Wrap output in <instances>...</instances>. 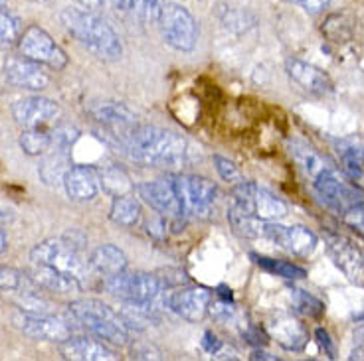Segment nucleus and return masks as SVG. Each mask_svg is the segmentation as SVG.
Segmentation results:
<instances>
[{"instance_id":"nucleus-28","label":"nucleus","mask_w":364,"mask_h":361,"mask_svg":"<svg viewBox=\"0 0 364 361\" xmlns=\"http://www.w3.org/2000/svg\"><path fill=\"white\" fill-rule=\"evenodd\" d=\"M291 156L293 160L299 164L301 170L305 172V176H309L311 180H315L321 172L328 168L325 158L315 148H311L309 145L299 143V140H293L291 143Z\"/></svg>"},{"instance_id":"nucleus-49","label":"nucleus","mask_w":364,"mask_h":361,"mask_svg":"<svg viewBox=\"0 0 364 361\" xmlns=\"http://www.w3.org/2000/svg\"><path fill=\"white\" fill-rule=\"evenodd\" d=\"M6 9V0H0V10Z\"/></svg>"},{"instance_id":"nucleus-9","label":"nucleus","mask_w":364,"mask_h":361,"mask_svg":"<svg viewBox=\"0 0 364 361\" xmlns=\"http://www.w3.org/2000/svg\"><path fill=\"white\" fill-rule=\"evenodd\" d=\"M234 201L264 221H273L287 216V204L273 196L272 191L259 188L254 182L242 180L234 184Z\"/></svg>"},{"instance_id":"nucleus-16","label":"nucleus","mask_w":364,"mask_h":361,"mask_svg":"<svg viewBox=\"0 0 364 361\" xmlns=\"http://www.w3.org/2000/svg\"><path fill=\"white\" fill-rule=\"evenodd\" d=\"M139 198L145 201L146 206L163 213L166 217H182V206L181 198L176 194L174 188L173 178L168 180H153V182H143L135 188Z\"/></svg>"},{"instance_id":"nucleus-48","label":"nucleus","mask_w":364,"mask_h":361,"mask_svg":"<svg viewBox=\"0 0 364 361\" xmlns=\"http://www.w3.org/2000/svg\"><path fill=\"white\" fill-rule=\"evenodd\" d=\"M30 2H38V4H50V2H54V0H30Z\"/></svg>"},{"instance_id":"nucleus-8","label":"nucleus","mask_w":364,"mask_h":361,"mask_svg":"<svg viewBox=\"0 0 364 361\" xmlns=\"http://www.w3.org/2000/svg\"><path fill=\"white\" fill-rule=\"evenodd\" d=\"M18 52L32 62L46 65L50 70L62 72L68 67V54L60 45L55 44V40L44 28L28 26L18 40Z\"/></svg>"},{"instance_id":"nucleus-41","label":"nucleus","mask_w":364,"mask_h":361,"mask_svg":"<svg viewBox=\"0 0 364 361\" xmlns=\"http://www.w3.org/2000/svg\"><path fill=\"white\" fill-rule=\"evenodd\" d=\"M315 338H317L318 345L325 350V353H327L331 360H335L337 357V345H335V342L331 340V334H328L325 328H317L315 330Z\"/></svg>"},{"instance_id":"nucleus-33","label":"nucleus","mask_w":364,"mask_h":361,"mask_svg":"<svg viewBox=\"0 0 364 361\" xmlns=\"http://www.w3.org/2000/svg\"><path fill=\"white\" fill-rule=\"evenodd\" d=\"M22 32H24L22 20L6 9L0 10V50H9L12 45H18Z\"/></svg>"},{"instance_id":"nucleus-17","label":"nucleus","mask_w":364,"mask_h":361,"mask_svg":"<svg viewBox=\"0 0 364 361\" xmlns=\"http://www.w3.org/2000/svg\"><path fill=\"white\" fill-rule=\"evenodd\" d=\"M285 72L295 85L305 89L311 95H331L333 93V82L327 73L318 70L317 65L307 64L299 57H289L285 62Z\"/></svg>"},{"instance_id":"nucleus-2","label":"nucleus","mask_w":364,"mask_h":361,"mask_svg":"<svg viewBox=\"0 0 364 361\" xmlns=\"http://www.w3.org/2000/svg\"><path fill=\"white\" fill-rule=\"evenodd\" d=\"M60 20L68 30V34H72L75 42L82 44L95 57H100L103 62H117L123 55V44L119 40L117 32L101 18L97 12L70 6L62 10Z\"/></svg>"},{"instance_id":"nucleus-1","label":"nucleus","mask_w":364,"mask_h":361,"mask_svg":"<svg viewBox=\"0 0 364 361\" xmlns=\"http://www.w3.org/2000/svg\"><path fill=\"white\" fill-rule=\"evenodd\" d=\"M113 138L133 162L143 166H178L188 154V143L181 135L155 125L136 123Z\"/></svg>"},{"instance_id":"nucleus-20","label":"nucleus","mask_w":364,"mask_h":361,"mask_svg":"<svg viewBox=\"0 0 364 361\" xmlns=\"http://www.w3.org/2000/svg\"><path fill=\"white\" fill-rule=\"evenodd\" d=\"M267 334L287 352H303L309 342V334L303 324H299V320L285 314L273 318L267 324Z\"/></svg>"},{"instance_id":"nucleus-23","label":"nucleus","mask_w":364,"mask_h":361,"mask_svg":"<svg viewBox=\"0 0 364 361\" xmlns=\"http://www.w3.org/2000/svg\"><path fill=\"white\" fill-rule=\"evenodd\" d=\"M72 168V156L65 148H50L44 154V160L38 168V176L46 186H64V178L68 170Z\"/></svg>"},{"instance_id":"nucleus-21","label":"nucleus","mask_w":364,"mask_h":361,"mask_svg":"<svg viewBox=\"0 0 364 361\" xmlns=\"http://www.w3.org/2000/svg\"><path fill=\"white\" fill-rule=\"evenodd\" d=\"M30 280L40 289L50 290V292H55V294H77L83 289L82 280L75 279L73 274L58 271L54 267L36 265V262H32Z\"/></svg>"},{"instance_id":"nucleus-19","label":"nucleus","mask_w":364,"mask_h":361,"mask_svg":"<svg viewBox=\"0 0 364 361\" xmlns=\"http://www.w3.org/2000/svg\"><path fill=\"white\" fill-rule=\"evenodd\" d=\"M64 188L73 201H91L101 190L100 172L91 166H72L65 174Z\"/></svg>"},{"instance_id":"nucleus-45","label":"nucleus","mask_w":364,"mask_h":361,"mask_svg":"<svg viewBox=\"0 0 364 361\" xmlns=\"http://www.w3.org/2000/svg\"><path fill=\"white\" fill-rule=\"evenodd\" d=\"M82 9L90 10V12H100L105 6V0H75Z\"/></svg>"},{"instance_id":"nucleus-42","label":"nucleus","mask_w":364,"mask_h":361,"mask_svg":"<svg viewBox=\"0 0 364 361\" xmlns=\"http://www.w3.org/2000/svg\"><path fill=\"white\" fill-rule=\"evenodd\" d=\"M291 2H297L309 14H321L331 6V0H291Z\"/></svg>"},{"instance_id":"nucleus-29","label":"nucleus","mask_w":364,"mask_h":361,"mask_svg":"<svg viewBox=\"0 0 364 361\" xmlns=\"http://www.w3.org/2000/svg\"><path fill=\"white\" fill-rule=\"evenodd\" d=\"M252 259H254V262L262 271L275 274V277H282V279L299 280L307 277V271L303 267H299V265H295V262L283 261V259H272V257L255 253H252Z\"/></svg>"},{"instance_id":"nucleus-37","label":"nucleus","mask_w":364,"mask_h":361,"mask_svg":"<svg viewBox=\"0 0 364 361\" xmlns=\"http://www.w3.org/2000/svg\"><path fill=\"white\" fill-rule=\"evenodd\" d=\"M26 282V277L16 269H10V267H0V290H6V292H14V290H22Z\"/></svg>"},{"instance_id":"nucleus-18","label":"nucleus","mask_w":364,"mask_h":361,"mask_svg":"<svg viewBox=\"0 0 364 361\" xmlns=\"http://www.w3.org/2000/svg\"><path fill=\"white\" fill-rule=\"evenodd\" d=\"M60 353L64 360L73 361H115L119 355L115 350L105 342L82 338V335H70L65 342L60 343Z\"/></svg>"},{"instance_id":"nucleus-25","label":"nucleus","mask_w":364,"mask_h":361,"mask_svg":"<svg viewBox=\"0 0 364 361\" xmlns=\"http://www.w3.org/2000/svg\"><path fill=\"white\" fill-rule=\"evenodd\" d=\"M113 9L121 14H129L143 24H159L163 14L161 0H111Z\"/></svg>"},{"instance_id":"nucleus-14","label":"nucleus","mask_w":364,"mask_h":361,"mask_svg":"<svg viewBox=\"0 0 364 361\" xmlns=\"http://www.w3.org/2000/svg\"><path fill=\"white\" fill-rule=\"evenodd\" d=\"M60 115H62V107L55 101L42 95H30L12 105V117L24 128L48 127Z\"/></svg>"},{"instance_id":"nucleus-10","label":"nucleus","mask_w":364,"mask_h":361,"mask_svg":"<svg viewBox=\"0 0 364 361\" xmlns=\"http://www.w3.org/2000/svg\"><path fill=\"white\" fill-rule=\"evenodd\" d=\"M328 257L335 267L356 287L364 289V249L346 235L327 233L325 237Z\"/></svg>"},{"instance_id":"nucleus-30","label":"nucleus","mask_w":364,"mask_h":361,"mask_svg":"<svg viewBox=\"0 0 364 361\" xmlns=\"http://www.w3.org/2000/svg\"><path fill=\"white\" fill-rule=\"evenodd\" d=\"M20 148L28 156H44L52 148V133L46 130V127L40 128H24L18 138Z\"/></svg>"},{"instance_id":"nucleus-11","label":"nucleus","mask_w":364,"mask_h":361,"mask_svg":"<svg viewBox=\"0 0 364 361\" xmlns=\"http://www.w3.org/2000/svg\"><path fill=\"white\" fill-rule=\"evenodd\" d=\"M264 237L272 239L277 247H282L283 251L295 255V257H309L317 249V235L311 231L309 227L303 226H282V223H273L265 221Z\"/></svg>"},{"instance_id":"nucleus-12","label":"nucleus","mask_w":364,"mask_h":361,"mask_svg":"<svg viewBox=\"0 0 364 361\" xmlns=\"http://www.w3.org/2000/svg\"><path fill=\"white\" fill-rule=\"evenodd\" d=\"M14 326L20 332L38 342H54L62 343L72 335V328L62 322L60 318L50 316V314H16L12 318Z\"/></svg>"},{"instance_id":"nucleus-38","label":"nucleus","mask_w":364,"mask_h":361,"mask_svg":"<svg viewBox=\"0 0 364 361\" xmlns=\"http://www.w3.org/2000/svg\"><path fill=\"white\" fill-rule=\"evenodd\" d=\"M80 130L73 127H60L52 133V148H65L72 150V146L77 143Z\"/></svg>"},{"instance_id":"nucleus-34","label":"nucleus","mask_w":364,"mask_h":361,"mask_svg":"<svg viewBox=\"0 0 364 361\" xmlns=\"http://www.w3.org/2000/svg\"><path fill=\"white\" fill-rule=\"evenodd\" d=\"M341 160H343V170L348 178H360L364 174V148L355 145L343 146L341 150Z\"/></svg>"},{"instance_id":"nucleus-47","label":"nucleus","mask_w":364,"mask_h":361,"mask_svg":"<svg viewBox=\"0 0 364 361\" xmlns=\"http://www.w3.org/2000/svg\"><path fill=\"white\" fill-rule=\"evenodd\" d=\"M6 251V235L2 233V229H0V255Z\"/></svg>"},{"instance_id":"nucleus-15","label":"nucleus","mask_w":364,"mask_h":361,"mask_svg":"<svg viewBox=\"0 0 364 361\" xmlns=\"http://www.w3.org/2000/svg\"><path fill=\"white\" fill-rule=\"evenodd\" d=\"M212 292L204 287H182L168 294L166 304L186 322H202L208 316Z\"/></svg>"},{"instance_id":"nucleus-36","label":"nucleus","mask_w":364,"mask_h":361,"mask_svg":"<svg viewBox=\"0 0 364 361\" xmlns=\"http://www.w3.org/2000/svg\"><path fill=\"white\" fill-rule=\"evenodd\" d=\"M343 223L364 237V199L356 201V204H353L350 208L346 209L345 213H343Z\"/></svg>"},{"instance_id":"nucleus-40","label":"nucleus","mask_w":364,"mask_h":361,"mask_svg":"<svg viewBox=\"0 0 364 361\" xmlns=\"http://www.w3.org/2000/svg\"><path fill=\"white\" fill-rule=\"evenodd\" d=\"M135 360H163L161 350H156L155 345L151 343H136L135 348L131 350Z\"/></svg>"},{"instance_id":"nucleus-4","label":"nucleus","mask_w":364,"mask_h":361,"mask_svg":"<svg viewBox=\"0 0 364 361\" xmlns=\"http://www.w3.org/2000/svg\"><path fill=\"white\" fill-rule=\"evenodd\" d=\"M173 178L176 194L181 198L182 216L210 217L212 208L218 199V186L204 176L196 174H174Z\"/></svg>"},{"instance_id":"nucleus-43","label":"nucleus","mask_w":364,"mask_h":361,"mask_svg":"<svg viewBox=\"0 0 364 361\" xmlns=\"http://www.w3.org/2000/svg\"><path fill=\"white\" fill-rule=\"evenodd\" d=\"M244 338L252 345H264V343L269 342V334L264 332L262 328H247L246 332H244Z\"/></svg>"},{"instance_id":"nucleus-46","label":"nucleus","mask_w":364,"mask_h":361,"mask_svg":"<svg viewBox=\"0 0 364 361\" xmlns=\"http://www.w3.org/2000/svg\"><path fill=\"white\" fill-rule=\"evenodd\" d=\"M252 360H272V361H275L277 357H275V355H272V353L262 352V350H255V352L252 353Z\"/></svg>"},{"instance_id":"nucleus-31","label":"nucleus","mask_w":364,"mask_h":361,"mask_svg":"<svg viewBox=\"0 0 364 361\" xmlns=\"http://www.w3.org/2000/svg\"><path fill=\"white\" fill-rule=\"evenodd\" d=\"M101 178V188L111 194L113 198L115 196H127L131 191L135 190V186L131 184V178L127 176V172L121 170L119 166H109L103 172H100Z\"/></svg>"},{"instance_id":"nucleus-35","label":"nucleus","mask_w":364,"mask_h":361,"mask_svg":"<svg viewBox=\"0 0 364 361\" xmlns=\"http://www.w3.org/2000/svg\"><path fill=\"white\" fill-rule=\"evenodd\" d=\"M214 166H216V172H218V176L228 184H237V182H242V172L237 168L236 164L232 162L230 158H224V156H220V154H214Z\"/></svg>"},{"instance_id":"nucleus-39","label":"nucleus","mask_w":364,"mask_h":361,"mask_svg":"<svg viewBox=\"0 0 364 361\" xmlns=\"http://www.w3.org/2000/svg\"><path fill=\"white\" fill-rule=\"evenodd\" d=\"M252 18L247 12L242 10H224L222 12V22L228 30H234V32H244L247 28V20Z\"/></svg>"},{"instance_id":"nucleus-24","label":"nucleus","mask_w":364,"mask_h":361,"mask_svg":"<svg viewBox=\"0 0 364 361\" xmlns=\"http://www.w3.org/2000/svg\"><path fill=\"white\" fill-rule=\"evenodd\" d=\"M90 265L93 272H97L105 279V277H113V274L127 271L129 262L125 253L119 247L105 243L100 245L97 249H93V253L90 255Z\"/></svg>"},{"instance_id":"nucleus-5","label":"nucleus","mask_w":364,"mask_h":361,"mask_svg":"<svg viewBox=\"0 0 364 361\" xmlns=\"http://www.w3.org/2000/svg\"><path fill=\"white\" fill-rule=\"evenodd\" d=\"M159 26L164 42L176 52H192L198 44V22L191 14V10L184 9L182 4H166L159 20Z\"/></svg>"},{"instance_id":"nucleus-27","label":"nucleus","mask_w":364,"mask_h":361,"mask_svg":"<svg viewBox=\"0 0 364 361\" xmlns=\"http://www.w3.org/2000/svg\"><path fill=\"white\" fill-rule=\"evenodd\" d=\"M109 219L115 226L121 227H136L143 219V209L139 199H135L131 194L127 196H115L111 201Z\"/></svg>"},{"instance_id":"nucleus-6","label":"nucleus","mask_w":364,"mask_h":361,"mask_svg":"<svg viewBox=\"0 0 364 361\" xmlns=\"http://www.w3.org/2000/svg\"><path fill=\"white\" fill-rule=\"evenodd\" d=\"M313 188L317 191L318 199L327 206L328 209L337 211V213H345L346 209L353 204L360 201L364 198V191L356 186L353 178L343 176L341 172L335 168H325L313 180Z\"/></svg>"},{"instance_id":"nucleus-26","label":"nucleus","mask_w":364,"mask_h":361,"mask_svg":"<svg viewBox=\"0 0 364 361\" xmlns=\"http://www.w3.org/2000/svg\"><path fill=\"white\" fill-rule=\"evenodd\" d=\"M228 221H230V226L234 229V233L244 237V239H259V237H264V219L252 216L242 206H237L236 201L228 209Z\"/></svg>"},{"instance_id":"nucleus-44","label":"nucleus","mask_w":364,"mask_h":361,"mask_svg":"<svg viewBox=\"0 0 364 361\" xmlns=\"http://www.w3.org/2000/svg\"><path fill=\"white\" fill-rule=\"evenodd\" d=\"M202 348L214 355V353L218 352L220 348H222V342H220L218 338L212 334V332H206V334H204V340H202Z\"/></svg>"},{"instance_id":"nucleus-13","label":"nucleus","mask_w":364,"mask_h":361,"mask_svg":"<svg viewBox=\"0 0 364 361\" xmlns=\"http://www.w3.org/2000/svg\"><path fill=\"white\" fill-rule=\"evenodd\" d=\"M4 77L10 85L26 91H44L50 85V75L44 70V65L32 62L24 55H10L2 65Z\"/></svg>"},{"instance_id":"nucleus-7","label":"nucleus","mask_w":364,"mask_h":361,"mask_svg":"<svg viewBox=\"0 0 364 361\" xmlns=\"http://www.w3.org/2000/svg\"><path fill=\"white\" fill-rule=\"evenodd\" d=\"M105 290L125 302H151L163 289L161 280L151 272L123 271L103 279Z\"/></svg>"},{"instance_id":"nucleus-32","label":"nucleus","mask_w":364,"mask_h":361,"mask_svg":"<svg viewBox=\"0 0 364 361\" xmlns=\"http://www.w3.org/2000/svg\"><path fill=\"white\" fill-rule=\"evenodd\" d=\"M289 296H291V304L295 308V312L305 318H321L325 314V304L318 300L317 296H313L311 292L301 289H289Z\"/></svg>"},{"instance_id":"nucleus-22","label":"nucleus","mask_w":364,"mask_h":361,"mask_svg":"<svg viewBox=\"0 0 364 361\" xmlns=\"http://www.w3.org/2000/svg\"><path fill=\"white\" fill-rule=\"evenodd\" d=\"M91 115L100 123L101 127L107 128L111 136L121 135L123 130H127L133 125H136L135 113L123 105V103H115V101H105V103H97L95 107H91Z\"/></svg>"},{"instance_id":"nucleus-3","label":"nucleus","mask_w":364,"mask_h":361,"mask_svg":"<svg viewBox=\"0 0 364 361\" xmlns=\"http://www.w3.org/2000/svg\"><path fill=\"white\" fill-rule=\"evenodd\" d=\"M30 261L73 274L82 282L90 279L93 272L90 259L85 257V251L73 247L64 237H50V239H44L34 245V249L30 251Z\"/></svg>"}]
</instances>
